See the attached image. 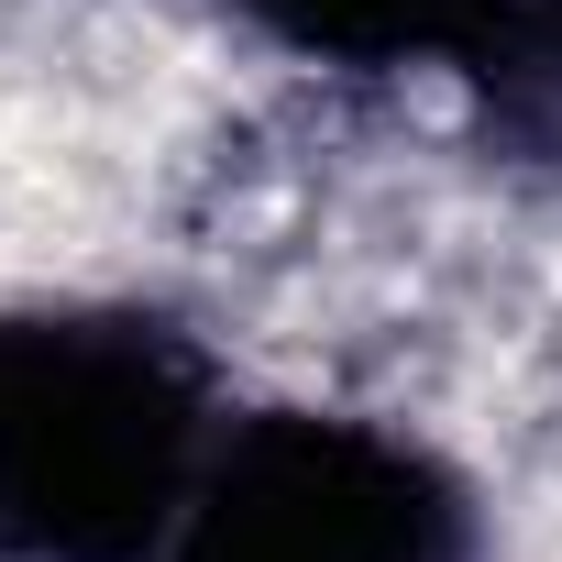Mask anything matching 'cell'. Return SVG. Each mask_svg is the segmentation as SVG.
<instances>
[{
	"mask_svg": "<svg viewBox=\"0 0 562 562\" xmlns=\"http://www.w3.org/2000/svg\"><path fill=\"white\" fill-rule=\"evenodd\" d=\"M177 562H452V496L397 441L276 419L210 474Z\"/></svg>",
	"mask_w": 562,
	"mask_h": 562,
	"instance_id": "7a4b0ae2",
	"label": "cell"
},
{
	"mask_svg": "<svg viewBox=\"0 0 562 562\" xmlns=\"http://www.w3.org/2000/svg\"><path fill=\"white\" fill-rule=\"evenodd\" d=\"M188 463V375L155 331L23 321L0 331V529L34 551H111L155 529Z\"/></svg>",
	"mask_w": 562,
	"mask_h": 562,
	"instance_id": "6da1fadb",
	"label": "cell"
}]
</instances>
